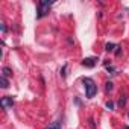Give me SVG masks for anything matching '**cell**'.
Here are the masks:
<instances>
[{"label":"cell","instance_id":"6da1fadb","mask_svg":"<svg viewBox=\"0 0 129 129\" xmlns=\"http://www.w3.org/2000/svg\"><path fill=\"white\" fill-rule=\"evenodd\" d=\"M82 82H84V88H85V94H87V97H88V99L94 97V94L97 93V87H96L94 81L90 79V78H85Z\"/></svg>","mask_w":129,"mask_h":129},{"label":"cell","instance_id":"7a4b0ae2","mask_svg":"<svg viewBox=\"0 0 129 129\" xmlns=\"http://www.w3.org/2000/svg\"><path fill=\"white\" fill-rule=\"evenodd\" d=\"M50 6H52V2H46V0L40 2V3H38V14H37V17H38V18L44 17V15L49 12Z\"/></svg>","mask_w":129,"mask_h":129},{"label":"cell","instance_id":"3957f363","mask_svg":"<svg viewBox=\"0 0 129 129\" xmlns=\"http://www.w3.org/2000/svg\"><path fill=\"white\" fill-rule=\"evenodd\" d=\"M2 106L5 108V109H9V108H12V105H14V99L12 97H9V96H5V97H2Z\"/></svg>","mask_w":129,"mask_h":129},{"label":"cell","instance_id":"277c9868","mask_svg":"<svg viewBox=\"0 0 129 129\" xmlns=\"http://www.w3.org/2000/svg\"><path fill=\"white\" fill-rule=\"evenodd\" d=\"M96 61H97L96 58H85V59L82 61V66H84V67H90V69H91V67H94V66H96Z\"/></svg>","mask_w":129,"mask_h":129},{"label":"cell","instance_id":"5b68a950","mask_svg":"<svg viewBox=\"0 0 129 129\" xmlns=\"http://www.w3.org/2000/svg\"><path fill=\"white\" fill-rule=\"evenodd\" d=\"M0 84H2V88H8V87H9V82H8V79H6L5 76L0 78Z\"/></svg>","mask_w":129,"mask_h":129},{"label":"cell","instance_id":"8992f818","mask_svg":"<svg viewBox=\"0 0 129 129\" xmlns=\"http://www.w3.org/2000/svg\"><path fill=\"white\" fill-rule=\"evenodd\" d=\"M2 72H3V75H2V76H5V78H6V76H8V78H9V76H12V70H11V69H8V67H5Z\"/></svg>","mask_w":129,"mask_h":129},{"label":"cell","instance_id":"52a82bcc","mask_svg":"<svg viewBox=\"0 0 129 129\" xmlns=\"http://www.w3.org/2000/svg\"><path fill=\"white\" fill-rule=\"evenodd\" d=\"M105 49H106V52H112L114 49H117V46H115V44H112V43H108V44L105 46Z\"/></svg>","mask_w":129,"mask_h":129},{"label":"cell","instance_id":"ba28073f","mask_svg":"<svg viewBox=\"0 0 129 129\" xmlns=\"http://www.w3.org/2000/svg\"><path fill=\"white\" fill-rule=\"evenodd\" d=\"M46 129H61V123H59V121H55L53 124H50V126L46 127Z\"/></svg>","mask_w":129,"mask_h":129},{"label":"cell","instance_id":"9c48e42d","mask_svg":"<svg viewBox=\"0 0 129 129\" xmlns=\"http://www.w3.org/2000/svg\"><path fill=\"white\" fill-rule=\"evenodd\" d=\"M106 91H112V84H111V82L106 84Z\"/></svg>","mask_w":129,"mask_h":129},{"label":"cell","instance_id":"30bf717a","mask_svg":"<svg viewBox=\"0 0 129 129\" xmlns=\"http://www.w3.org/2000/svg\"><path fill=\"white\" fill-rule=\"evenodd\" d=\"M106 108H108V109H112V108H114V103H112V102H108V103H106Z\"/></svg>","mask_w":129,"mask_h":129},{"label":"cell","instance_id":"8fae6325","mask_svg":"<svg viewBox=\"0 0 129 129\" xmlns=\"http://www.w3.org/2000/svg\"><path fill=\"white\" fill-rule=\"evenodd\" d=\"M2 32H6V26H5L3 23H2Z\"/></svg>","mask_w":129,"mask_h":129},{"label":"cell","instance_id":"7c38bea8","mask_svg":"<svg viewBox=\"0 0 129 129\" xmlns=\"http://www.w3.org/2000/svg\"><path fill=\"white\" fill-rule=\"evenodd\" d=\"M124 129H129V127H124Z\"/></svg>","mask_w":129,"mask_h":129}]
</instances>
